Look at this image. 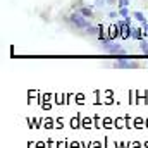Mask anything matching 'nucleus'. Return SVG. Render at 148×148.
<instances>
[{"mask_svg": "<svg viewBox=\"0 0 148 148\" xmlns=\"http://www.w3.org/2000/svg\"><path fill=\"white\" fill-rule=\"evenodd\" d=\"M100 48L105 52V53H110V55H119V57H124L127 52L124 50V47L122 45H119V43H115L114 40L110 38H105V40H102L100 41Z\"/></svg>", "mask_w": 148, "mask_h": 148, "instance_id": "nucleus-1", "label": "nucleus"}, {"mask_svg": "<svg viewBox=\"0 0 148 148\" xmlns=\"http://www.w3.org/2000/svg\"><path fill=\"white\" fill-rule=\"evenodd\" d=\"M67 21L73 24L76 29H86L88 26H91V21H90L88 17H84L79 10H74L73 14L67 17Z\"/></svg>", "mask_w": 148, "mask_h": 148, "instance_id": "nucleus-2", "label": "nucleus"}, {"mask_svg": "<svg viewBox=\"0 0 148 148\" xmlns=\"http://www.w3.org/2000/svg\"><path fill=\"white\" fill-rule=\"evenodd\" d=\"M131 38L141 41L145 38V33H143V28H131Z\"/></svg>", "mask_w": 148, "mask_h": 148, "instance_id": "nucleus-3", "label": "nucleus"}, {"mask_svg": "<svg viewBox=\"0 0 148 148\" xmlns=\"http://www.w3.org/2000/svg\"><path fill=\"white\" fill-rule=\"evenodd\" d=\"M114 67H138V62H131V60H117V62H114Z\"/></svg>", "mask_w": 148, "mask_h": 148, "instance_id": "nucleus-4", "label": "nucleus"}, {"mask_svg": "<svg viewBox=\"0 0 148 148\" xmlns=\"http://www.w3.org/2000/svg\"><path fill=\"white\" fill-rule=\"evenodd\" d=\"M84 31H86L90 36H93V35H97V36H98V33H100V24H98V26H93V24H91V26H88Z\"/></svg>", "mask_w": 148, "mask_h": 148, "instance_id": "nucleus-5", "label": "nucleus"}, {"mask_svg": "<svg viewBox=\"0 0 148 148\" xmlns=\"http://www.w3.org/2000/svg\"><path fill=\"white\" fill-rule=\"evenodd\" d=\"M79 12H81L84 17H93V10H91V9H88V7H81V9H79Z\"/></svg>", "mask_w": 148, "mask_h": 148, "instance_id": "nucleus-6", "label": "nucleus"}, {"mask_svg": "<svg viewBox=\"0 0 148 148\" xmlns=\"http://www.w3.org/2000/svg\"><path fill=\"white\" fill-rule=\"evenodd\" d=\"M133 17H134L136 21H140V23H147V19H145L143 12H134V14H133Z\"/></svg>", "mask_w": 148, "mask_h": 148, "instance_id": "nucleus-7", "label": "nucleus"}, {"mask_svg": "<svg viewBox=\"0 0 148 148\" xmlns=\"http://www.w3.org/2000/svg\"><path fill=\"white\" fill-rule=\"evenodd\" d=\"M140 48H141V52H143V53H147V55H148V41H145V38L140 41Z\"/></svg>", "mask_w": 148, "mask_h": 148, "instance_id": "nucleus-8", "label": "nucleus"}, {"mask_svg": "<svg viewBox=\"0 0 148 148\" xmlns=\"http://www.w3.org/2000/svg\"><path fill=\"white\" fill-rule=\"evenodd\" d=\"M119 16H122V17H127V16H129V10H127V7H121V9H119Z\"/></svg>", "mask_w": 148, "mask_h": 148, "instance_id": "nucleus-9", "label": "nucleus"}, {"mask_svg": "<svg viewBox=\"0 0 148 148\" xmlns=\"http://www.w3.org/2000/svg\"><path fill=\"white\" fill-rule=\"evenodd\" d=\"M117 3H119V9L121 7H127L129 5V0H117Z\"/></svg>", "mask_w": 148, "mask_h": 148, "instance_id": "nucleus-10", "label": "nucleus"}, {"mask_svg": "<svg viewBox=\"0 0 148 148\" xmlns=\"http://www.w3.org/2000/svg\"><path fill=\"white\" fill-rule=\"evenodd\" d=\"M71 126H73L74 129H76V127H77V126H79V121H77V117H74L73 121H71Z\"/></svg>", "mask_w": 148, "mask_h": 148, "instance_id": "nucleus-11", "label": "nucleus"}, {"mask_svg": "<svg viewBox=\"0 0 148 148\" xmlns=\"http://www.w3.org/2000/svg\"><path fill=\"white\" fill-rule=\"evenodd\" d=\"M90 126H91V121H90V119H84V121H83V127L86 129V127H90Z\"/></svg>", "mask_w": 148, "mask_h": 148, "instance_id": "nucleus-12", "label": "nucleus"}, {"mask_svg": "<svg viewBox=\"0 0 148 148\" xmlns=\"http://www.w3.org/2000/svg\"><path fill=\"white\" fill-rule=\"evenodd\" d=\"M97 5H98V7H102V5H105V0H97Z\"/></svg>", "mask_w": 148, "mask_h": 148, "instance_id": "nucleus-13", "label": "nucleus"}, {"mask_svg": "<svg viewBox=\"0 0 148 148\" xmlns=\"http://www.w3.org/2000/svg\"><path fill=\"white\" fill-rule=\"evenodd\" d=\"M45 127H52V121H50V119H48V121L45 122Z\"/></svg>", "mask_w": 148, "mask_h": 148, "instance_id": "nucleus-14", "label": "nucleus"}, {"mask_svg": "<svg viewBox=\"0 0 148 148\" xmlns=\"http://www.w3.org/2000/svg\"><path fill=\"white\" fill-rule=\"evenodd\" d=\"M117 14H119V12H114V10L109 12V16H110V17H117Z\"/></svg>", "mask_w": 148, "mask_h": 148, "instance_id": "nucleus-15", "label": "nucleus"}, {"mask_svg": "<svg viewBox=\"0 0 148 148\" xmlns=\"http://www.w3.org/2000/svg\"><path fill=\"white\" fill-rule=\"evenodd\" d=\"M71 148H79V145H77V143H73V145H71Z\"/></svg>", "mask_w": 148, "mask_h": 148, "instance_id": "nucleus-16", "label": "nucleus"}, {"mask_svg": "<svg viewBox=\"0 0 148 148\" xmlns=\"http://www.w3.org/2000/svg\"><path fill=\"white\" fill-rule=\"evenodd\" d=\"M133 148H141V147H140V145H138V143H136V145H134V147H133Z\"/></svg>", "mask_w": 148, "mask_h": 148, "instance_id": "nucleus-17", "label": "nucleus"}, {"mask_svg": "<svg viewBox=\"0 0 148 148\" xmlns=\"http://www.w3.org/2000/svg\"><path fill=\"white\" fill-rule=\"evenodd\" d=\"M109 2H114V0H109Z\"/></svg>", "mask_w": 148, "mask_h": 148, "instance_id": "nucleus-18", "label": "nucleus"}]
</instances>
